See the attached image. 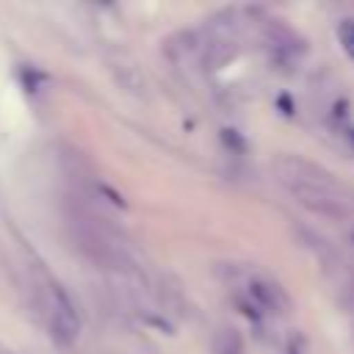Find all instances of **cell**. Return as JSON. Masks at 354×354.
<instances>
[{
	"label": "cell",
	"instance_id": "5b68a950",
	"mask_svg": "<svg viewBox=\"0 0 354 354\" xmlns=\"http://www.w3.org/2000/svg\"><path fill=\"white\" fill-rule=\"evenodd\" d=\"M351 141H354V130H351Z\"/></svg>",
	"mask_w": 354,
	"mask_h": 354
},
{
	"label": "cell",
	"instance_id": "3957f363",
	"mask_svg": "<svg viewBox=\"0 0 354 354\" xmlns=\"http://www.w3.org/2000/svg\"><path fill=\"white\" fill-rule=\"evenodd\" d=\"M337 36H340L343 50L354 58V19H343V22L337 25Z\"/></svg>",
	"mask_w": 354,
	"mask_h": 354
},
{
	"label": "cell",
	"instance_id": "7a4b0ae2",
	"mask_svg": "<svg viewBox=\"0 0 354 354\" xmlns=\"http://www.w3.org/2000/svg\"><path fill=\"white\" fill-rule=\"evenodd\" d=\"M216 354H243V343L241 335L235 329H224L216 337Z\"/></svg>",
	"mask_w": 354,
	"mask_h": 354
},
{
	"label": "cell",
	"instance_id": "6da1fadb",
	"mask_svg": "<svg viewBox=\"0 0 354 354\" xmlns=\"http://www.w3.org/2000/svg\"><path fill=\"white\" fill-rule=\"evenodd\" d=\"M50 329H53V337L58 343H72L80 332V318H77V313H75V307L64 290H55V296H53Z\"/></svg>",
	"mask_w": 354,
	"mask_h": 354
},
{
	"label": "cell",
	"instance_id": "277c9868",
	"mask_svg": "<svg viewBox=\"0 0 354 354\" xmlns=\"http://www.w3.org/2000/svg\"><path fill=\"white\" fill-rule=\"evenodd\" d=\"M288 354H299V343H296V346H293V348H290Z\"/></svg>",
	"mask_w": 354,
	"mask_h": 354
}]
</instances>
